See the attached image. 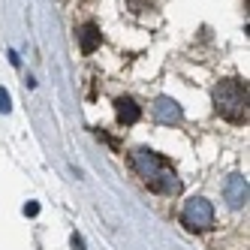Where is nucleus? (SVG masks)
Here are the masks:
<instances>
[{
  "instance_id": "obj_1",
  "label": "nucleus",
  "mask_w": 250,
  "mask_h": 250,
  "mask_svg": "<svg viewBox=\"0 0 250 250\" xmlns=\"http://www.w3.org/2000/svg\"><path fill=\"white\" fill-rule=\"evenodd\" d=\"M133 166L136 172L145 178V184L154 190V193H163V196H175L181 190V181L172 169V163L166 157H160L157 151H148V148H139L133 151Z\"/></svg>"
},
{
  "instance_id": "obj_2",
  "label": "nucleus",
  "mask_w": 250,
  "mask_h": 250,
  "mask_svg": "<svg viewBox=\"0 0 250 250\" xmlns=\"http://www.w3.org/2000/svg\"><path fill=\"white\" fill-rule=\"evenodd\" d=\"M214 109L229 124L247 121V84L241 79H226L214 87Z\"/></svg>"
},
{
  "instance_id": "obj_3",
  "label": "nucleus",
  "mask_w": 250,
  "mask_h": 250,
  "mask_svg": "<svg viewBox=\"0 0 250 250\" xmlns=\"http://www.w3.org/2000/svg\"><path fill=\"white\" fill-rule=\"evenodd\" d=\"M181 223L190 229V232H205L214 226V208L208 199H202V196H193V199L184 202L181 208Z\"/></svg>"
},
{
  "instance_id": "obj_4",
  "label": "nucleus",
  "mask_w": 250,
  "mask_h": 250,
  "mask_svg": "<svg viewBox=\"0 0 250 250\" xmlns=\"http://www.w3.org/2000/svg\"><path fill=\"white\" fill-rule=\"evenodd\" d=\"M154 118L160 124H166V127H175V124H181L184 112H181V105H178L172 97H157L154 100Z\"/></svg>"
},
{
  "instance_id": "obj_5",
  "label": "nucleus",
  "mask_w": 250,
  "mask_h": 250,
  "mask_svg": "<svg viewBox=\"0 0 250 250\" xmlns=\"http://www.w3.org/2000/svg\"><path fill=\"white\" fill-rule=\"evenodd\" d=\"M223 196H226L229 208H244L247 205V178L244 175H229L226 187H223Z\"/></svg>"
},
{
  "instance_id": "obj_6",
  "label": "nucleus",
  "mask_w": 250,
  "mask_h": 250,
  "mask_svg": "<svg viewBox=\"0 0 250 250\" xmlns=\"http://www.w3.org/2000/svg\"><path fill=\"white\" fill-rule=\"evenodd\" d=\"M100 42H103L100 27H97L94 21H84V24L79 27V45H82V51H84V55H91V51L100 48Z\"/></svg>"
},
{
  "instance_id": "obj_7",
  "label": "nucleus",
  "mask_w": 250,
  "mask_h": 250,
  "mask_svg": "<svg viewBox=\"0 0 250 250\" xmlns=\"http://www.w3.org/2000/svg\"><path fill=\"white\" fill-rule=\"evenodd\" d=\"M115 109H118V121L127 124V127H133V124L142 118V109L136 105L133 97H118V100H115Z\"/></svg>"
},
{
  "instance_id": "obj_8",
  "label": "nucleus",
  "mask_w": 250,
  "mask_h": 250,
  "mask_svg": "<svg viewBox=\"0 0 250 250\" xmlns=\"http://www.w3.org/2000/svg\"><path fill=\"white\" fill-rule=\"evenodd\" d=\"M12 109V100H9V91H6V87H0V112H9Z\"/></svg>"
},
{
  "instance_id": "obj_9",
  "label": "nucleus",
  "mask_w": 250,
  "mask_h": 250,
  "mask_svg": "<svg viewBox=\"0 0 250 250\" xmlns=\"http://www.w3.org/2000/svg\"><path fill=\"white\" fill-rule=\"evenodd\" d=\"M69 244H73V250H84V238L79 235V232H73V235H69Z\"/></svg>"
},
{
  "instance_id": "obj_10",
  "label": "nucleus",
  "mask_w": 250,
  "mask_h": 250,
  "mask_svg": "<svg viewBox=\"0 0 250 250\" xmlns=\"http://www.w3.org/2000/svg\"><path fill=\"white\" fill-rule=\"evenodd\" d=\"M24 214H27V217H37V214H40V205H37V202H27V205H24Z\"/></svg>"
}]
</instances>
